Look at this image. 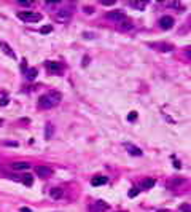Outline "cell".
<instances>
[{
    "mask_svg": "<svg viewBox=\"0 0 191 212\" xmlns=\"http://www.w3.org/2000/svg\"><path fill=\"white\" fill-rule=\"evenodd\" d=\"M180 209H182L183 212H189V206H188V204H183V206H180Z\"/></svg>",
    "mask_w": 191,
    "mask_h": 212,
    "instance_id": "cell-25",
    "label": "cell"
},
{
    "mask_svg": "<svg viewBox=\"0 0 191 212\" xmlns=\"http://www.w3.org/2000/svg\"><path fill=\"white\" fill-rule=\"evenodd\" d=\"M21 212H32L29 207H21Z\"/></svg>",
    "mask_w": 191,
    "mask_h": 212,
    "instance_id": "cell-27",
    "label": "cell"
},
{
    "mask_svg": "<svg viewBox=\"0 0 191 212\" xmlns=\"http://www.w3.org/2000/svg\"><path fill=\"white\" fill-rule=\"evenodd\" d=\"M0 48H2V51L5 53V54H8L11 59H16V54L13 53V49L10 48V45H7L5 42H0Z\"/></svg>",
    "mask_w": 191,
    "mask_h": 212,
    "instance_id": "cell-11",
    "label": "cell"
},
{
    "mask_svg": "<svg viewBox=\"0 0 191 212\" xmlns=\"http://www.w3.org/2000/svg\"><path fill=\"white\" fill-rule=\"evenodd\" d=\"M35 172H37V176H40L42 179L49 177V176L53 174V171H51L48 166H37V167H35Z\"/></svg>",
    "mask_w": 191,
    "mask_h": 212,
    "instance_id": "cell-5",
    "label": "cell"
},
{
    "mask_svg": "<svg viewBox=\"0 0 191 212\" xmlns=\"http://www.w3.org/2000/svg\"><path fill=\"white\" fill-rule=\"evenodd\" d=\"M107 182H108V177H105V176H96V177H92L91 185H92V187H100V185H105Z\"/></svg>",
    "mask_w": 191,
    "mask_h": 212,
    "instance_id": "cell-8",
    "label": "cell"
},
{
    "mask_svg": "<svg viewBox=\"0 0 191 212\" xmlns=\"http://www.w3.org/2000/svg\"><path fill=\"white\" fill-rule=\"evenodd\" d=\"M62 195H64L62 188H51V191H49V196L53 198V200H61Z\"/></svg>",
    "mask_w": 191,
    "mask_h": 212,
    "instance_id": "cell-12",
    "label": "cell"
},
{
    "mask_svg": "<svg viewBox=\"0 0 191 212\" xmlns=\"http://www.w3.org/2000/svg\"><path fill=\"white\" fill-rule=\"evenodd\" d=\"M96 209H97L99 212H102V210H107V209H108V204H105L104 201H97V203H96Z\"/></svg>",
    "mask_w": 191,
    "mask_h": 212,
    "instance_id": "cell-16",
    "label": "cell"
},
{
    "mask_svg": "<svg viewBox=\"0 0 191 212\" xmlns=\"http://www.w3.org/2000/svg\"><path fill=\"white\" fill-rule=\"evenodd\" d=\"M46 69L49 72H61L62 70V65L59 62H54V61H48L46 62Z\"/></svg>",
    "mask_w": 191,
    "mask_h": 212,
    "instance_id": "cell-10",
    "label": "cell"
},
{
    "mask_svg": "<svg viewBox=\"0 0 191 212\" xmlns=\"http://www.w3.org/2000/svg\"><path fill=\"white\" fill-rule=\"evenodd\" d=\"M21 180L24 182V185H27V187H32V183H34V179L30 176H24Z\"/></svg>",
    "mask_w": 191,
    "mask_h": 212,
    "instance_id": "cell-17",
    "label": "cell"
},
{
    "mask_svg": "<svg viewBox=\"0 0 191 212\" xmlns=\"http://www.w3.org/2000/svg\"><path fill=\"white\" fill-rule=\"evenodd\" d=\"M53 134H54V126H53V123H48L46 128H45V139H46V140L51 139Z\"/></svg>",
    "mask_w": 191,
    "mask_h": 212,
    "instance_id": "cell-13",
    "label": "cell"
},
{
    "mask_svg": "<svg viewBox=\"0 0 191 212\" xmlns=\"http://www.w3.org/2000/svg\"><path fill=\"white\" fill-rule=\"evenodd\" d=\"M115 0H102V5H113Z\"/></svg>",
    "mask_w": 191,
    "mask_h": 212,
    "instance_id": "cell-24",
    "label": "cell"
},
{
    "mask_svg": "<svg viewBox=\"0 0 191 212\" xmlns=\"http://www.w3.org/2000/svg\"><path fill=\"white\" fill-rule=\"evenodd\" d=\"M83 37H88V38H94L96 35H94V34H89V32H85V34H83Z\"/></svg>",
    "mask_w": 191,
    "mask_h": 212,
    "instance_id": "cell-26",
    "label": "cell"
},
{
    "mask_svg": "<svg viewBox=\"0 0 191 212\" xmlns=\"http://www.w3.org/2000/svg\"><path fill=\"white\" fill-rule=\"evenodd\" d=\"M30 163H27V161H15L11 164V167L15 169V171H27V169H30Z\"/></svg>",
    "mask_w": 191,
    "mask_h": 212,
    "instance_id": "cell-6",
    "label": "cell"
},
{
    "mask_svg": "<svg viewBox=\"0 0 191 212\" xmlns=\"http://www.w3.org/2000/svg\"><path fill=\"white\" fill-rule=\"evenodd\" d=\"M128 195H129V198H134V196H137V195H139V188H131Z\"/></svg>",
    "mask_w": 191,
    "mask_h": 212,
    "instance_id": "cell-21",
    "label": "cell"
},
{
    "mask_svg": "<svg viewBox=\"0 0 191 212\" xmlns=\"http://www.w3.org/2000/svg\"><path fill=\"white\" fill-rule=\"evenodd\" d=\"M18 18L26 22H38L42 19V15L40 13H34V11H21L18 13Z\"/></svg>",
    "mask_w": 191,
    "mask_h": 212,
    "instance_id": "cell-2",
    "label": "cell"
},
{
    "mask_svg": "<svg viewBox=\"0 0 191 212\" xmlns=\"http://www.w3.org/2000/svg\"><path fill=\"white\" fill-rule=\"evenodd\" d=\"M107 18L121 22V21L126 19V15H124V11H123V10H113V11H110V13H107Z\"/></svg>",
    "mask_w": 191,
    "mask_h": 212,
    "instance_id": "cell-4",
    "label": "cell"
},
{
    "mask_svg": "<svg viewBox=\"0 0 191 212\" xmlns=\"http://www.w3.org/2000/svg\"><path fill=\"white\" fill-rule=\"evenodd\" d=\"M159 26L162 29H170L172 26H174V19H172V16H162L161 19H159Z\"/></svg>",
    "mask_w": 191,
    "mask_h": 212,
    "instance_id": "cell-7",
    "label": "cell"
},
{
    "mask_svg": "<svg viewBox=\"0 0 191 212\" xmlns=\"http://www.w3.org/2000/svg\"><path fill=\"white\" fill-rule=\"evenodd\" d=\"M51 31H53L51 26H46V27H42V29H40V32H42V34H49Z\"/></svg>",
    "mask_w": 191,
    "mask_h": 212,
    "instance_id": "cell-23",
    "label": "cell"
},
{
    "mask_svg": "<svg viewBox=\"0 0 191 212\" xmlns=\"http://www.w3.org/2000/svg\"><path fill=\"white\" fill-rule=\"evenodd\" d=\"M128 120H129V121H135V120H137V113H135V112H131V113L128 115Z\"/></svg>",
    "mask_w": 191,
    "mask_h": 212,
    "instance_id": "cell-22",
    "label": "cell"
},
{
    "mask_svg": "<svg viewBox=\"0 0 191 212\" xmlns=\"http://www.w3.org/2000/svg\"><path fill=\"white\" fill-rule=\"evenodd\" d=\"M153 185H155V179H150V177H148V179H145V180L142 182V187H143V188H147V190H148V188H151Z\"/></svg>",
    "mask_w": 191,
    "mask_h": 212,
    "instance_id": "cell-14",
    "label": "cell"
},
{
    "mask_svg": "<svg viewBox=\"0 0 191 212\" xmlns=\"http://www.w3.org/2000/svg\"><path fill=\"white\" fill-rule=\"evenodd\" d=\"M37 73H38V70H37V69H29V70L26 72V77L29 78V80H35Z\"/></svg>",
    "mask_w": 191,
    "mask_h": 212,
    "instance_id": "cell-15",
    "label": "cell"
},
{
    "mask_svg": "<svg viewBox=\"0 0 191 212\" xmlns=\"http://www.w3.org/2000/svg\"><path fill=\"white\" fill-rule=\"evenodd\" d=\"M61 101V94L58 91H51L48 92V94L42 96L38 99V107L40 109H53V107H56V105L59 104Z\"/></svg>",
    "mask_w": 191,
    "mask_h": 212,
    "instance_id": "cell-1",
    "label": "cell"
},
{
    "mask_svg": "<svg viewBox=\"0 0 191 212\" xmlns=\"http://www.w3.org/2000/svg\"><path fill=\"white\" fill-rule=\"evenodd\" d=\"M8 104V99H2V102H0V105H7Z\"/></svg>",
    "mask_w": 191,
    "mask_h": 212,
    "instance_id": "cell-28",
    "label": "cell"
},
{
    "mask_svg": "<svg viewBox=\"0 0 191 212\" xmlns=\"http://www.w3.org/2000/svg\"><path fill=\"white\" fill-rule=\"evenodd\" d=\"M124 147H126V150H128L132 156H142V150H140L139 147H135V145H132V144H124Z\"/></svg>",
    "mask_w": 191,
    "mask_h": 212,
    "instance_id": "cell-9",
    "label": "cell"
},
{
    "mask_svg": "<svg viewBox=\"0 0 191 212\" xmlns=\"http://www.w3.org/2000/svg\"><path fill=\"white\" fill-rule=\"evenodd\" d=\"M72 18V10L70 8H61V10H58V13H56V19L59 21V22H67Z\"/></svg>",
    "mask_w": 191,
    "mask_h": 212,
    "instance_id": "cell-3",
    "label": "cell"
},
{
    "mask_svg": "<svg viewBox=\"0 0 191 212\" xmlns=\"http://www.w3.org/2000/svg\"><path fill=\"white\" fill-rule=\"evenodd\" d=\"M158 48L162 51V53H167V51H172V46L170 45H164V43H159Z\"/></svg>",
    "mask_w": 191,
    "mask_h": 212,
    "instance_id": "cell-18",
    "label": "cell"
},
{
    "mask_svg": "<svg viewBox=\"0 0 191 212\" xmlns=\"http://www.w3.org/2000/svg\"><path fill=\"white\" fill-rule=\"evenodd\" d=\"M131 7L142 10V8H145V7H147V2H132V3H131Z\"/></svg>",
    "mask_w": 191,
    "mask_h": 212,
    "instance_id": "cell-19",
    "label": "cell"
},
{
    "mask_svg": "<svg viewBox=\"0 0 191 212\" xmlns=\"http://www.w3.org/2000/svg\"><path fill=\"white\" fill-rule=\"evenodd\" d=\"M131 27H132V24H131L129 21H126V19H124V22L119 26V29H123V31H129Z\"/></svg>",
    "mask_w": 191,
    "mask_h": 212,
    "instance_id": "cell-20",
    "label": "cell"
}]
</instances>
